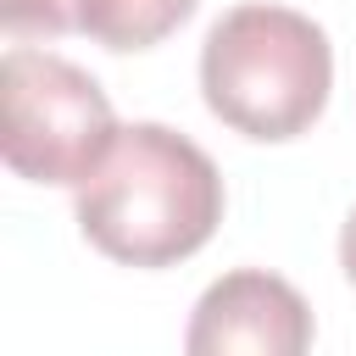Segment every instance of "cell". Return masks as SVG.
<instances>
[{"label": "cell", "mask_w": 356, "mask_h": 356, "mask_svg": "<svg viewBox=\"0 0 356 356\" xmlns=\"http://www.w3.org/2000/svg\"><path fill=\"white\" fill-rule=\"evenodd\" d=\"M200 0H72L78 28L106 50H145L167 39Z\"/></svg>", "instance_id": "5b68a950"}, {"label": "cell", "mask_w": 356, "mask_h": 356, "mask_svg": "<svg viewBox=\"0 0 356 356\" xmlns=\"http://www.w3.org/2000/svg\"><path fill=\"white\" fill-rule=\"evenodd\" d=\"M0 17L11 33H67L78 28L72 0H0Z\"/></svg>", "instance_id": "8992f818"}, {"label": "cell", "mask_w": 356, "mask_h": 356, "mask_svg": "<svg viewBox=\"0 0 356 356\" xmlns=\"http://www.w3.org/2000/svg\"><path fill=\"white\" fill-rule=\"evenodd\" d=\"M334 89L328 33L289 6H234L211 22L200 44V95L245 139L306 134Z\"/></svg>", "instance_id": "7a4b0ae2"}, {"label": "cell", "mask_w": 356, "mask_h": 356, "mask_svg": "<svg viewBox=\"0 0 356 356\" xmlns=\"http://www.w3.org/2000/svg\"><path fill=\"white\" fill-rule=\"evenodd\" d=\"M184 356H312V306L278 273H222L189 312Z\"/></svg>", "instance_id": "277c9868"}, {"label": "cell", "mask_w": 356, "mask_h": 356, "mask_svg": "<svg viewBox=\"0 0 356 356\" xmlns=\"http://www.w3.org/2000/svg\"><path fill=\"white\" fill-rule=\"evenodd\" d=\"M339 267H345V278L356 284V211H350L345 228H339Z\"/></svg>", "instance_id": "52a82bcc"}, {"label": "cell", "mask_w": 356, "mask_h": 356, "mask_svg": "<svg viewBox=\"0 0 356 356\" xmlns=\"http://www.w3.org/2000/svg\"><path fill=\"white\" fill-rule=\"evenodd\" d=\"M217 222H222L217 161L161 122L122 128L106 161L78 184L83 239L128 267H172L195 256L217 234Z\"/></svg>", "instance_id": "6da1fadb"}, {"label": "cell", "mask_w": 356, "mask_h": 356, "mask_svg": "<svg viewBox=\"0 0 356 356\" xmlns=\"http://www.w3.org/2000/svg\"><path fill=\"white\" fill-rule=\"evenodd\" d=\"M0 106H6V122H0L6 167L33 184H72L78 189L106 161L111 139L122 134L106 89L78 61L33 50V44L6 50Z\"/></svg>", "instance_id": "3957f363"}]
</instances>
